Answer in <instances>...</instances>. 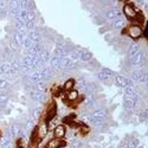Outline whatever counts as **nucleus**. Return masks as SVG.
<instances>
[{"instance_id": "obj_1", "label": "nucleus", "mask_w": 148, "mask_h": 148, "mask_svg": "<svg viewBox=\"0 0 148 148\" xmlns=\"http://www.w3.org/2000/svg\"><path fill=\"white\" fill-rule=\"evenodd\" d=\"M129 58H130V59H129L130 65L134 66V68H136V69L143 68V65H145V63H146V55H145V52L141 51V50H140L139 52H136L134 56L129 57Z\"/></svg>"}, {"instance_id": "obj_2", "label": "nucleus", "mask_w": 148, "mask_h": 148, "mask_svg": "<svg viewBox=\"0 0 148 148\" xmlns=\"http://www.w3.org/2000/svg\"><path fill=\"white\" fill-rule=\"evenodd\" d=\"M114 83H115L116 87L122 88V89H125L126 87H128V85H133V81L130 78H127V77L121 76V75H115Z\"/></svg>"}, {"instance_id": "obj_3", "label": "nucleus", "mask_w": 148, "mask_h": 148, "mask_svg": "<svg viewBox=\"0 0 148 148\" xmlns=\"http://www.w3.org/2000/svg\"><path fill=\"white\" fill-rule=\"evenodd\" d=\"M143 34V29L140 25H130L128 27V36L132 39H139Z\"/></svg>"}, {"instance_id": "obj_4", "label": "nucleus", "mask_w": 148, "mask_h": 148, "mask_svg": "<svg viewBox=\"0 0 148 148\" xmlns=\"http://www.w3.org/2000/svg\"><path fill=\"white\" fill-rule=\"evenodd\" d=\"M97 77H98V79L106 82V81H108V79L114 78V77H115V72H114L113 70L108 69V68H103L101 71L97 72Z\"/></svg>"}, {"instance_id": "obj_5", "label": "nucleus", "mask_w": 148, "mask_h": 148, "mask_svg": "<svg viewBox=\"0 0 148 148\" xmlns=\"http://www.w3.org/2000/svg\"><path fill=\"white\" fill-rule=\"evenodd\" d=\"M47 134H49V129H47V126H46V122H43V123H40L38 127H37L34 136H37L38 141H42L44 138H46Z\"/></svg>"}, {"instance_id": "obj_6", "label": "nucleus", "mask_w": 148, "mask_h": 148, "mask_svg": "<svg viewBox=\"0 0 148 148\" xmlns=\"http://www.w3.org/2000/svg\"><path fill=\"white\" fill-rule=\"evenodd\" d=\"M123 13H125L126 17L129 18V19H136V18H138V12H136V10H135L134 6L130 5V4H127V5L123 6Z\"/></svg>"}, {"instance_id": "obj_7", "label": "nucleus", "mask_w": 148, "mask_h": 148, "mask_svg": "<svg viewBox=\"0 0 148 148\" xmlns=\"http://www.w3.org/2000/svg\"><path fill=\"white\" fill-rule=\"evenodd\" d=\"M65 133H66V127L64 125H58L55 129H53V138L59 139V140H63L65 136Z\"/></svg>"}, {"instance_id": "obj_8", "label": "nucleus", "mask_w": 148, "mask_h": 148, "mask_svg": "<svg viewBox=\"0 0 148 148\" xmlns=\"http://www.w3.org/2000/svg\"><path fill=\"white\" fill-rule=\"evenodd\" d=\"M49 66H50L52 72H59L62 70L60 66V58L57 57H51L50 60H49Z\"/></svg>"}, {"instance_id": "obj_9", "label": "nucleus", "mask_w": 148, "mask_h": 148, "mask_svg": "<svg viewBox=\"0 0 148 148\" xmlns=\"http://www.w3.org/2000/svg\"><path fill=\"white\" fill-rule=\"evenodd\" d=\"M68 143L65 142V140H59V139H56V138H52L47 141L46 143V148H59V147H63V146H66Z\"/></svg>"}, {"instance_id": "obj_10", "label": "nucleus", "mask_w": 148, "mask_h": 148, "mask_svg": "<svg viewBox=\"0 0 148 148\" xmlns=\"http://www.w3.org/2000/svg\"><path fill=\"white\" fill-rule=\"evenodd\" d=\"M120 16H121V12H120L117 8H112V10L107 11V13H106V20L113 21V20H115L116 18H119Z\"/></svg>"}, {"instance_id": "obj_11", "label": "nucleus", "mask_w": 148, "mask_h": 148, "mask_svg": "<svg viewBox=\"0 0 148 148\" xmlns=\"http://www.w3.org/2000/svg\"><path fill=\"white\" fill-rule=\"evenodd\" d=\"M31 98L34 101V103H42L45 101V96L43 92L36 91V90H31Z\"/></svg>"}, {"instance_id": "obj_12", "label": "nucleus", "mask_w": 148, "mask_h": 148, "mask_svg": "<svg viewBox=\"0 0 148 148\" xmlns=\"http://www.w3.org/2000/svg\"><path fill=\"white\" fill-rule=\"evenodd\" d=\"M125 25H126V19H125V18H122V17L120 16L119 18H116L115 20L112 21V24H110V27L117 30V29H122Z\"/></svg>"}, {"instance_id": "obj_13", "label": "nucleus", "mask_w": 148, "mask_h": 148, "mask_svg": "<svg viewBox=\"0 0 148 148\" xmlns=\"http://www.w3.org/2000/svg\"><path fill=\"white\" fill-rule=\"evenodd\" d=\"M90 116L92 117H97V119H102V120H106L107 116H108V112L103 108H100V109H95L94 112L90 114Z\"/></svg>"}, {"instance_id": "obj_14", "label": "nucleus", "mask_w": 148, "mask_h": 148, "mask_svg": "<svg viewBox=\"0 0 148 148\" xmlns=\"http://www.w3.org/2000/svg\"><path fill=\"white\" fill-rule=\"evenodd\" d=\"M34 120L31 117V116H29L27 119H26V121H25V123H24V126H23V128L25 129L29 134L30 133H32L33 132V129H34Z\"/></svg>"}, {"instance_id": "obj_15", "label": "nucleus", "mask_w": 148, "mask_h": 148, "mask_svg": "<svg viewBox=\"0 0 148 148\" xmlns=\"http://www.w3.org/2000/svg\"><path fill=\"white\" fill-rule=\"evenodd\" d=\"M39 59L43 64H47L49 60H50V52H49V50H46V49H42L40 52H39Z\"/></svg>"}, {"instance_id": "obj_16", "label": "nucleus", "mask_w": 148, "mask_h": 148, "mask_svg": "<svg viewBox=\"0 0 148 148\" xmlns=\"http://www.w3.org/2000/svg\"><path fill=\"white\" fill-rule=\"evenodd\" d=\"M12 73V70H11V63H1L0 64V76H6V75H10Z\"/></svg>"}, {"instance_id": "obj_17", "label": "nucleus", "mask_w": 148, "mask_h": 148, "mask_svg": "<svg viewBox=\"0 0 148 148\" xmlns=\"http://www.w3.org/2000/svg\"><path fill=\"white\" fill-rule=\"evenodd\" d=\"M21 128H23V126L19 125V123H14V125H12V126L10 127V132H11V134H12V136H13V139H18Z\"/></svg>"}, {"instance_id": "obj_18", "label": "nucleus", "mask_w": 148, "mask_h": 148, "mask_svg": "<svg viewBox=\"0 0 148 148\" xmlns=\"http://www.w3.org/2000/svg\"><path fill=\"white\" fill-rule=\"evenodd\" d=\"M11 70H12V73H19L21 71V60L19 59H13L11 63Z\"/></svg>"}, {"instance_id": "obj_19", "label": "nucleus", "mask_w": 148, "mask_h": 148, "mask_svg": "<svg viewBox=\"0 0 148 148\" xmlns=\"http://www.w3.org/2000/svg\"><path fill=\"white\" fill-rule=\"evenodd\" d=\"M10 8H11L12 14L16 16L20 10V1L19 0H10Z\"/></svg>"}, {"instance_id": "obj_20", "label": "nucleus", "mask_w": 148, "mask_h": 148, "mask_svg": "<svg viewBox=\"0 0 148 148\" xmlns=\"http://www.w3.org/2000/svg\"><path fill=\"white\" fill-rule=\"evenodd\" d=\"M143 72H146V71L143 70V68H139V69H136V70H134V71L132 72V78H130V79L134 81V82H138V83H139L141 76L143 75Z\"/></svg>"}, {"instance_id": "obj_21", "label": "nucleus", "mask_w": 148, "mask_h": 148, "mask_svg": "<svg viewBox=\"0 0 148 148\" xmlns=\"http://www.w3.org/2000/svg\"><path fill=\"white\" fill-rule=\"evenodd\" d=\"M92 59V53L88 50H81V53H79V60L82 62H90Z\"/></svg>"}, {"instance_id": "obj_22", "label": "nucleus", "mask_w": 148, "mask_h": 148, "mask_svg": "<svg viewBox=\"0 0 148 148\" xmlns=\"http://www.w3.org/2000/svg\"><path fill=\"white\" fill-rule=\"evenodd\" d=\"M139 51H140V44L136 43V42H134V43H132V44L129 45V47H128V56L132 57V56H134L135 53L139 52Z\"/></svg>"}, {"instance_id": "obj_23", "label": "nucleus", "mask_w": 148, "mask_h": 148, "mask_svg": "<svg viewBox=\"0 0 148 148\" xmlns=\"http://www.w3.org/2000/svg\"><path fill=\"white\" fill-rule=\"evenodd\" d=\"M78 96H79V92L76 89H72V90L68 91L66 98H68V101H70V102H75V101L78 100Z\"/></svg>"}, {"instance_id": "obj_24", "label": "nucleus", "mask_w": 148, "mask_h": 148, "mask_svg": "<svg viewBox=\"0 0 148 148\" xmlns=\"http://www.w3.org/2000/svg\"><path fill=\"white\" fill-rule=\"evenodd\" d=\"M87 84H88L87 79H85V78H79V79L77 81V83H75V85L77 87L76 90H77V91L81 90V91L85 92V88H87Z\"/></svg>"}, {"instance_id": "obj_25", "label": "nucleus", "mask_w": 148, "mask_h": 148, "mask_svg": "<svg viewBox=\"0 0 148 148\" xmlns=\"http://www.w3.org/2000/svg\"><path fill=\"white\" fill-rule=\"evenodd\" d=\"M84 103H85V106H87L88 108L94 107L95 103H96V97H95V95H87V97H85V100H84Z\"/></svg>"}, {"instance_id": "obj_26", "label": "nucleus", "mask_w": 148, "mask_h": 148, "mask_svg": "<svg viewBox=\"0 0 148 148\" xmlns=\"http://www.w3.org/2000/svg\"><path fill=\"white\" fill-rule=\"evenodd\" d=\"M75 83H76V81L73 79V78H69V79L64 83L63 89H64L65 91H70V90H72V89H73V87H75Z\"/></svg>"}, {"instance_id": "obj_27", "label": "nucleus", "mask_w": 148, "mask_h": 148, "mask_svg": "<svg viewBox=\"0 0 148 148\" xmlns=\"http://www.w3.org/2000/svg\"><path fill=\"white\" fill-rule=\"evenodd\" d=\"M10 87V81L5 76H0V90H6Z\"/></svg>"}, {"instance_id": "obj_28", "label": "nucleus", "mask_w": 148, "mask_h": 148, "mask_svg": "<svg viewBox=\"0 0 148 148\" xmlns=\"http://www.w3.org/2000/svg\"><path fill=\"white\" fill-rule=\"evenodd\" d=\"M77 138V132L75 129H66V133H65V136L64 139H68V140H73V139H76Z\"/></svg>"}, {"instance_id": "obj_29", "label": "nucleus", "mask_w": 148, "mask_h": 148, "mask_svg": "<svg viewBox=\"0 0 148 148\" xmlns=\"http://www.w3.org/2000/svg\"><path fill=\"white\" fill-rule=\"evenodd\" d=\"M82 146H83V142L78 138L71 140L69 143V148H82Z\"/></svg>"}, {"instance_id": "obj_30", "label": "nucleus", "mask_w": 148, "mask_h": 148, "mask_svg": "<svg viewBox=\"0 0 148 148\" xmlns=\"http://www.w3.org/2000/svg\"><path fill=\"white\" fill-rule=\"evenodd\" d=\"M79 120L83 125L85 126H89L90 125V114L89 113H83L81 116H79Z\"/></svg>"}, {"instance_id": "obj_31", "label": "nucleus", "mask_w": 148, "mask_h": 148, "mask_svg": "<svg viewBox=\"0 0 148 148\" xmlns=\"http://www.w3.org/2000/svg\"><path fill=\"white\" fill-rule=\"evenodd\" d=\"M8 101V95L6 92H0V104H6Z\"/></svg>"}, {"instance_id": "obj_32", "label": "nucleus", "mask_w": 148, "mask_h": 148, "mask_svg": "<svg viewBox=\"0 0 148 148\" xmlns=\"http://www.w3.org/2000/svg\"><path fill=\"white\" fill-rule=\"evenodd\" d=\"M147 82H148V73H147V72H143V75L141 76L139 83H140V84H147Z\"/></svg>"}, {"instance_id": "obj_33", "label": "nucleus", "mask_w": 148, "mask_h": 148, "mask_svg": "<svg viewBox=\"0 0 148 148\" xmlns=\"http://www.w3.org/2000/svg\"><path fill=\"white\" fill-rule=\"evenodd\" d=\"M145 1H146V0H136V3L139 4V6H141V5H143V4H145Z\"/></svg>"}, {"instance_id": "obj_34", "label": "nucleus", "mask_w": 148, "mask_h": 148, "mask_svg": "<svg viewBox=\"0 0 148 148\" xmlns=\"http://www.w3.org/2000/svg\"><path fill=\"white\" fill-rule=\"evenodd\" d=\"M136 148H143V146H141V145H139V146H138Z\"/></svg>"}, {"instance_id": "obj_35", "label": "nucleus", "mask_w": 148, "mask_h": 148, "mask_svg": "<svg viewBox=\"0 0 148 148\" xmlns=\"http://www.w3.org/2000/svg\"><path fill=\"white\" fill-rule=\"evenodd\" d=\"M59 148H69L68 146H63V147H59Z\"/></svg>"}, {"instance_id": "obj_36", "label": "nucleus", "mask_w": 148, "mask_h": 148, "mask_svg": "<svg viewBox=\"0 0 148 148\" xmlns=\"http://www.w3.org/2000/svg\"><path fill=\"white\" fill-rule=\"evenodd\" d=\"M18 148H23V147H18Z\"/></svg>"}, {"instance_id": "obj_37", "label": "nucleus", "mask_w": 148, "mask_h": 148, "mask_svg": "<svg viewBox=\"0 0 148 148\" xmlns=\"http://www.w3.org/2000/svg\"><path fill=\"white\" fill-rule=\"evenodd\" d=\"M108 148H110V147H108Z\"/></svg>"}, {"instance_id": "obj_38", "label": "nucleus", "mask_w": 148, "mask_h": 148, "mask_svg": "<svg viewBox=\"0 0 148 148\" xmlns=\"http://www.w3.org/2000/svg\"><path fill=\"white\" fill-rule=\"evenodd\" d=\"M0 64H1V63H0Z\"/></svg>"}]
</instances>
